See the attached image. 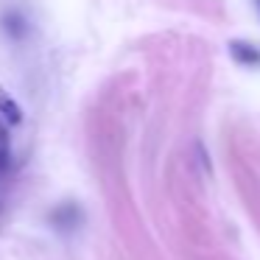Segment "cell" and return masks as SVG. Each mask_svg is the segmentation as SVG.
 <instances>
[{"label":"cell","mask_w":260,"mask_h":260,"mask_svg":"<svg viewBox=\"0 0 260 260\" xmlns=\"http://www.w3.org/2000/svg\"><path fill=\"white\" fill-rule=\"evenodd\" d=\"M226 51H230V56L235 64L249 68V70H260V45H254V42H249V40H232L230 45H226Z\"/></svg>","instance_id":"1"},{"label":"cell","mask_w":260,"mask_h":260,"mask_svg":"<svg viewBox=\"0 0 260 260\" xmlns=\"http://www.w3.org/2000/svg\"><path fill=\"white\" fill-rule=\"evenodd\" d=\"M9 165V135H6V129L0 126V171Z\"/></svg>","instance_id":"3"},{"label":"cell","mask_w":260,"mask_h":260,"mask_svg":"<svg viewBox=\"0 0 260 260\" xmlns=\"http://www.w3.org/2000/svg\"><path fill=\"white\" fill-rule=\"evenodd\" d=\"M252 6H254V12H257V17H260V0H252Z\"/></svg>","instance_id":"4"},{"label":"cell","mask_w":260,"mask_h":260,"mask_svg":"<svg viewBox=\"0 0 260 260\" xmlns=\"http://www.w3.org/2000/svg\"><path fill=\"white\" fill-rule=\"evenodd\" d=\"M0 115H3V120L12 123V126L23 123V109H20V104L14 101L6 90H0Z\"/></svg>","instance_id":"2"}]
</instances>
